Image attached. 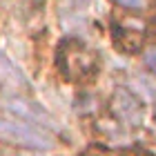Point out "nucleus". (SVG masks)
<instances>
[{
    "mask_svg": "<svg viewBox=\"0 0 156 156\" xmlns=\"http://www.w3.org/2000/svg\"><path fill=\"white\" fill-rule=\"evenodd\" d=\"M0 78H2V80H11V83H16V80L25 83V78H23V74L18 72V67L13 65L2 51H0Z\"/></svg>",
    "mask_w": 156,
    "mask_h": 156,
    "instance_id": "5",
    "label": "nucleus"
},
{
    "mask_svg": "<svg viewBox=\"0 0 156 156\" xmlns=\"http://www.w3.org/2000/svg\"><path fill=\"white\" fill-rule=\"evenodd\" d=\"M143 58H145V65H147V69H150L152 74H156V47L147 49Z\"/></svg>",
    "mask_w": 156,
    "mask_h": 156,
    "instance_id": "6",
    "label": "nucleus"
},
{
    "mask_svg": "<svg viewBox=\"0 0 156 156\" xmlns=\"http://www.w3.org/2000/svg\"><path fill=\"white\" fill-rule=\"evenodd\" d=\"M56 67L72 83H87L96 76V56L78 38H65L56 49Z\"/></svg>",
    "mask_w": 156,
    "mask_h": 156,
    "instance_id": "1",
    "label": "nucleus"
},
{
    "mask_svg": "<svg viewBox=\"0 0 156 156\" xmlns=\"http://www.w3.org/2000/svg\"><path fill=\"white\" fill-rule=\"evenodd\" d=\"M120 7H127V9H140L145 7V0H116Z\"/></svg>",
    "mask_w": 156,
    "mask_h": 156,
    "instance_id": "7",
    "label": "nucleus"
},
{
    "mask_svg": "<svg viewBox=\"0 0 156 156\" xmlns=\"http://www.w3.org/2000/svg\"><path fill=\"white\" fill-rule=\"evenodd\" d=\"M114 105H116V109H118V116L123 118V120H129V123H132V120H138V116H140V105H138V101L129 94V91H125V89L116 91Z\"/></svg>",
    "mask_w": 156,
    "mask_h": 156,
    "instance_id": "4",
    "label": "nucleus"
},
{
    "mask_svg": "<svg viewBox=\"0 0 156 156\" xmlns=\"http://www.w3.org/2000/svg\"><path fill=\"white\" fill-rule=\"evenodd\" d=\"M112 40H114V45L118 49H123L127 54H134V51L140 49V45H143V34L129 31V29H125V27L114 23L112 25Z\"/></svg>",
    "mask_w": 156,
    "mask_h": 156,
    "instance_id": "3",
    "label": "nucleus"
},
{
    "mask_svg": "<svg viewBox=\"0 0 156 156\" xmlns=\"http://www.w3.org/2000/svg\"><path fill=\"white\" fill-rule=\"evenodd\" d=\"M0 140H7V143L18 147H27V150H38V152H47L54 147L51 136L42 134L34 125L20 123V120H9V118H0Z\"/></svg>",
    "mask_w": 156,
    "mask_h": 156,
    "instance_id": "2",
    "label": "nucleus"
}]
</instances>
